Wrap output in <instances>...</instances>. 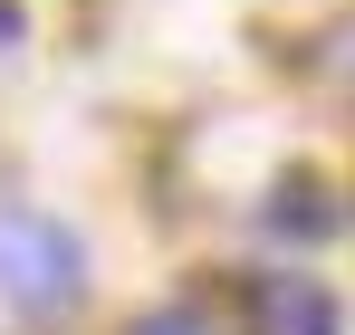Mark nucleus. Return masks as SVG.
I'll list each match as a JSON object with an SVG mask.
<instances>
[{"label": "nucleus", "instance_id": "obj_1", "mask_svg": "<svg viewBox=\"0 0 355 335\" xmlns=\"http://www.w3.org/2000/svg\"><path fill=\"white\" fill-rule=\"evenodd\" d=\"M0 297H10L19 316L58 326L67 307L87 297V249H77V230H58L49 211H29V201H0Z\"/></svg>", "mask_w": 355, "mask_h": 335}, {"label": "nucleus", "instance_id": "obj_2", "mask_svg": "<svg viewBox=\"0 0 355 335\" xmlns=\"http://www.w3.org/2000/svg\"><path fill=\"white\" fill-rule=\"evenodd\" d=\"M250 335H336V297L307 278V269H259L240 297Z\"/></svg>", "mask_w": 355, "mask_h": 335}, {"label": "nucleus", "instance_id": "obj_3", "mask_svg": "<svg viewBox=\"0 0 355 335\" xmlns=\"http://www.w3.org/2000/svg\"><path fill=\"white\" fill-rule=\"evenodd\" d=\"M336 211L317 201V182H279V230H327Z\"/></svg>", "mask_w": 355, "mask_h": 335}, {"label": "nucleus", "instance_id": "obj_4", "mask_svg": "<svg viewBox=\"0 0 355 335\" xmlns=\"http://www.w3.org/2000/svg\"><path fill=\"white\" fill-rule=\"evenodd\" d=\"M135 335H202V316H144Z\"/></svg>", "mask_w": 355, "mask_h": 335}]
</instances>
